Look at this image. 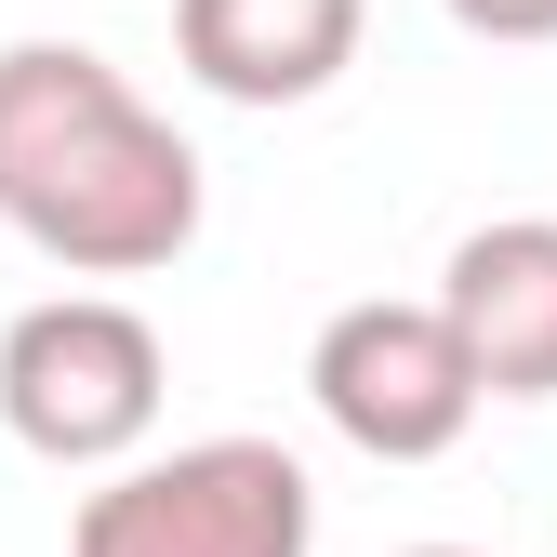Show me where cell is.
Returning a JSON list of instances; mask_svg holds the SVG:
<instances>
[{
    "label": "cell",
    "instance_id": "6da1fadb",
    "mask_svg": "<svg viewBox=\"0 0 557 557\" xmlns=\"http://www.w3.org/2000/svg\"><path fill=\"white\" fill-rule=\"evenodd\" d=\"M0 226L66 278H147L199 239V147L94 40H0Z\"/></svg>",
    "mask_w": 557,
    "mask_h": 557
},
{
    "label": "cell",
    "instance_id": "7a4b0ae2",
    "mask_svg": "<svg viewBox=\"0 0 557 557\" xmlns=\"http://www.w3.org/2000/svg\"><path fill=\"white\" fill-rule=\"evenodd\" d=\"M66 557H319V478L278 438H186L94 465Z\"/></svg>",
    "mask_w": 557,
    "mask_h": 557
},
{
    "label": "cell",
    "instance_id": "3957f363",
    "mask_svg": "<svg viewBox=\"0 0 557 557\" xmlns=\"http://www.w3.org/2000/svg\"><path fill=\"white\" fill-rule=\"evenodd\" d=\"M160 319L120 293H53L0 332V425H14L40 465H120L160 438Z\"/></svg>",
    "mask_w": 557,
    "mask_h": 557
},
{
    "label": "cell",
    "instance_id": "277c9868",
    "mask_svg": "<svg viewBox=\"0 0 557 557\" xmlns=\"http://www.w3.org/2000/svg\"><path fill=\"white\" fill-rule=\"evenodd\" d=\"M306 398H319V425L345 451H372V465H438L465 425H478V372H465V345L438 306H332L319 345H306Z\"/></svg>",
    "mask_w": 557,
    "mask_h": 557
},
{
    "label": "cell",
    "instance_id": "5b68a950",
    "mask_svg": "<svg viewBox=\"0 0 557 557\" xmlns=\"http://www.w3.org/2000/svg\"><path fill=\"white\" fill-rule=\"evenodd\" d=\"M425 306L451 319L478 398H557V213L465 226Z\"/></svg>",
    "mask_w": 557,
    "mask_h": 557
},
{
    "label": "cell",
    "instance_id": "8992f818",
    "mask_svg": "<svg viewBox=\"0 0 557 557\" xmlns=\"http://www.w3.org/2000/svg\"><path fill=\"white\" fill-rule=\"evenodd\" d=\"M173 53L226 107H306L359 66V0H173Z\"/></svg>",
    "mask_w": 557,
    "mask_h": 557
},
{
    "label": "cell",
    "instance_id": "52a82bcc",
    "mask_svg": "<svg viewBox=\"0 0 557 557\" xmlns=\"http://www.w3.org/2000/svg\"><path fill=\"white\" fill-rule=\"evenodd\" d=\"M451 27H478V40H557V0H451Z\"/></svg>",
    "mask_w": 557,
    "mask_h": 557
},
{
    "label": "cell",
    "instance_id": "ba28073f",
    "mask_svg": "<svg viewBox=\"0 0 557 557\" xmlns=\"http://www.w3.org/2000/svg\"><path fill=\"white\" fill-rule=\"evenodd\" d=\"M411 557H478V544H411Z\"/></svg>",
    "mask_w": 557,
    "mask_h": 557
}]
</instances>
